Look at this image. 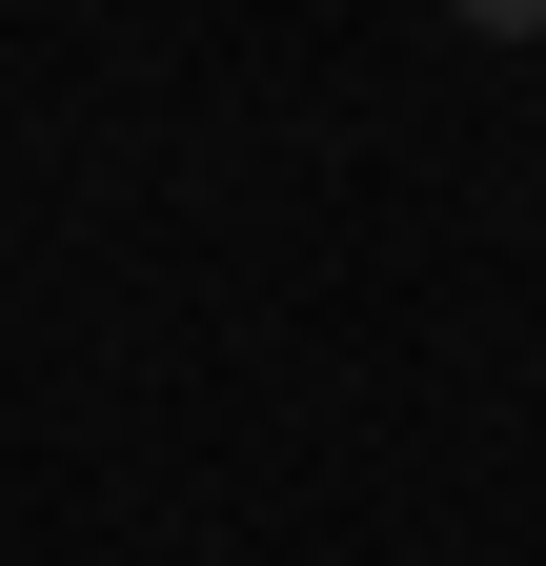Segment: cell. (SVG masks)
Returning a JSON list of instances; mask_svg holds the SVG:
<instances>
[{
    "mask_svg": "<svg viewBox=\"0 0 546 566\" xmlns=\"http://www.w3.org/2000/svg\"><path fill=\"white\" fill-rule=\"evenodd\" d=\"M445 21H465V41H546V0H445Z\"/></svg>",
    "mask_w": 546,
    "mask_h": 566,
    "instance_id": "6da1fadb",
    "label": "cell"
}]
</instances>
